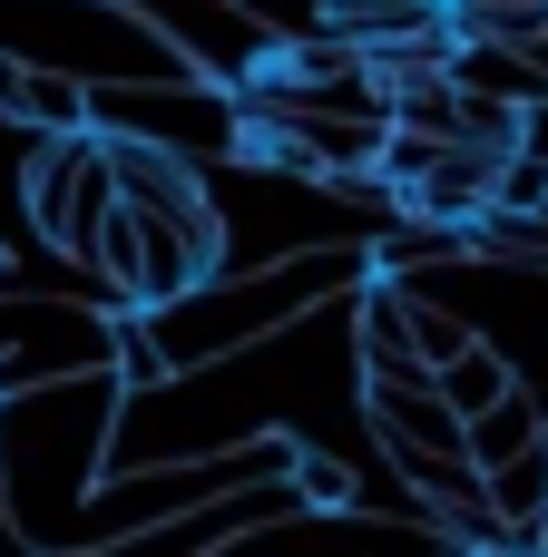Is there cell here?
Listing matches in <instances>:
<instances>
[{"instance_id":"cell-1","label":"cell","mask_w":548,"mask_h":557,"mask_svg":"<svg viewBox=\"0 0 548 557\" xmlns=\"http://www.w3.org/2000/svg\"><path fill=\"white\" fill-rule=\"evenodd\" d=\"M127 421V372H69V382H29L0 392V499L29 529V548H69L88 490L108 480V441Z\"/></svg>"},{"instance_id":"cell-2","label":"cell","mask_w":548,"mask_h":557,"mask_svg":"<svg viewBox=\"0 0 548 557\" xmlns=\"http://www.w3.org/2000/svg\"><path fill=\"white\" fill-rule=\"evenodd\" d=\"M373 264H382V255H363V245H304V255H284V264H265V274H206V284L147 304V323H157L167 372H206V362H226V352H255V343L294 333L304 313L343 304Z\"/></svg>"},{"instance_id":"cell-3","label":"cell","mask_w":548,"mask_h":557,"mask_svg":"<svg viewBox=\"0 0 548 557\" xmlns=\"http://www.w3.org/2000/svg\"><path fill=\"white\" fill-rule=\"evenodd\" d=\"M118 215V157H108V127H39V157H29V225L49 255L88 264L98 274V235ZM108 284V274H98Z\"/></svg>"},{"instance_id":"cell-4","label":"cell","mask_w":548,"mask_h":557,"mask_svg":"<svg viewBox=\"0 0 548 557\" xmlns=\"http://www.w3.org/2000/svg\"><path fill=\"white\" fill-rule=\"evenodd\" d=\"M118 362V304H78V294H10L0 284V392H29V382H69V372H98Z\"/></svg>"},{"instance_id":"cell-5","label":"cell","mask_w":548,"mask_h":557,"mask_svg":"<svg viewBox=\"0 0 548 557\" xmlns=\"http://www.w3.org/2000/svg\"><path fill=\"white\" fill-rule=\"evenodd\" d=\"M118 10H137L147 29H167L206 78H226V88H255L265 69H275V49H284V29L265 20V10H245V0H118Z\"/></svg>"},{"instance_id":"cell-6","label":"cell","mask_w":548,"mask_h":557,"mask_svg":"<svg viewBox=\"0 0 548 557\" xmlns=\"http://www.w3.org/2000/svg\"><path fill=\"white\" fill-rule=\"evenodd\" d=\"M490 499H500V519L520 529V548H548V441H529L520 460L490 470Z\"/></svg>"},{"instance_id":"cell-7","label":"cell","mask_w":548,"mask_h":557,"mask_svg":"<svg viewBox=\"0 0 548 557\" xmlns=\"http://www.w3.org/2000/svg\"><path fill=\"white\" fill-rule=\"evenodd\" d=\"M529 441H548V421H539V401L510 382V392H500V401L471 421V460H480V470H500V460H520Z\"/></svg>"},{"instance_id":"cell-8","label":"cell","mask_w":548,"mask_h":557,"mask_svg":"<svg viewBox=\"0 0 548 557\" xmlns=\"http://www.w3.org/2000/svg\"><path fill=\"white\" fill-rule=\"evenodd\" d=\"M441 392H451V411H461V421H480V411L510 392V362H500L490 343H471V352H451V362H441Z\"/></svg>"},{"instance_id":"cell-9","label":"cell","mask_w":548,"mask_h":557,"mask_svg":"<svg viewBox=\"0 0 548 557\" xmlns=\"http://www.w3.org/2000/svg\"><path fill=\"white\" fill-rule=\"evenodd\" d=\"M412 333H422V352H431V362H451V352H471V343H480L461 313H441V304H422V294H412Z\"/></svg>"},{"instance_id":"cell-10","label":"cell","mask_w":548,"mask_h":557,"mask_svg":"<svg viewBox=\"0 0 548 557\" xmlns=\"http://www.w3.org/2000/svg\"><path fill=\"white\" fill-rule=\"evenodd\" d=\"M294 480H304V499H314V509H353V499H363V490H353V470H343V460H324V450H304V460H294Z\"/></svg>"},{"instance_id":"cell-11","label":"cell","mask_w":548,"mask_h":557,"mask_svg":"<svg viewBox=\"0 0 548 557\" xmlns=\"http://www.w3.org/2000/svg\"><path fill=\"white\" fill-rule=\"evenodd\" d=\"M520 157H539V166H548V98L520 108Z\"/></svg>"}]
</instances>
